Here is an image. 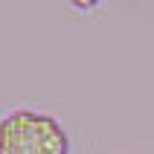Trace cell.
<instances>
[{
    "label": "cell",
    "mask_w": 154,
    "mask_h": 154,
    "mask_svg": "<svg viewBox=\"0 0 154 154\" xmlns=\"http://www.w3.org/2000/svg\"><path fill=\"white\" fill-rule=\"evenodd\" d=\"M0 154H70V140L55 116L15 108L0 116Z\"/></svg>",
    "instance_id": "6da1fadb"
},
{
    "label": "cell",
    "mask_w": 154,
    "mask_h": 154,
    "mask_svg": "<svg viewBox=\"0 0 154 154\" xmlns=\"http://www.w3.org/2000/svg\"><path fill=\"white\" fill-rule=\"evenodd\" d=\"M73 9H79V12H93L96 6H102L105 0H67Z\"/></svg>",
    "instance_id": "7a4b0ae2"
}]
</instances>
